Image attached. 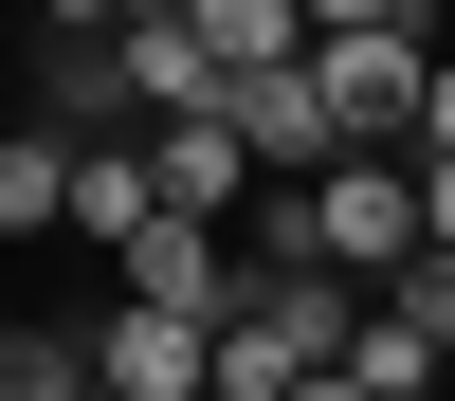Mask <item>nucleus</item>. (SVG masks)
Instances as JSON below:
<instances>
[{
	"label": "nucleus",
	"instance_id": "nucleus-5",
	"mask_svg": "<svg viewBox=\"0 0 455 401\" xmlns=\"http://www.w3.org/2000/svg\"><path fill=\"white\" fill-rule=\"evenodd\" d=\"M219 128L255 146V182H328V164H347V109H328V73H310V55L237 73V92H219Z\"/></svg>",
	"mask_w": 455,
	"mask_h": 401
},
{
	"label": "nucleus",
	"instance_id": "nucleus-7",
	"mask_svg": "<svg viewBox=\"0 0 455 401\" xmlns=\"http://www.w3.org/2000/svg\"><path fill=\"white\" fill-rule=\"evenodd\" d=\"M73 237H92L109 274L164 237V182H146V146H73Z\"/></svg>",
	"mask_w": 455,
	"mask_h": 401
},
{
	"label": "nucleus",
	"instance_id": "nucleus-13",
	"mask_svg": "<svg viewBox=\"0 0 455 401\" xmlns=\"http://www.w3.org/2000/svg\"><path fill=\"white\" fill-rule=\"evenodd\" d=\"M92 401H109V383H92Z\"/></svg>",
	"mask_w": 455,
	"mask_h": 401
},
{
	"label": "nucleus",
	"instance_id": "nucleus-11",
	"mask_svg": "<svg viewBox=\"0 0 455 401\" xmlns=\"http://www.w3.org/2000/svg\"><path fill=\"white\" fill-rule=\"evenodd\" d=\"M419 255H455V164H419Z\"/></svg>",
	"mask_w": 455,
	"mask_h": 401
},
{
	"label": "nucleus",
	"instance_id": "nucleus-3",
	"mask_svg": "<svg viewBox=\"0 0 455 401\" xmlns=\"http://www.w3.org/2000/svg\"><path fill=\"white\" fill-rule=\"evenodd\" d=\"M19 128H55V146H146V109H128V19H109V0H55Z\"/></svg>",
	"mask_w": 455,
	"mask_h": 401
},
{
	"label": "nucleus",
	"instance_id": "nucleus-8",
	"mask_svg": "<svg viewBox=\"0 0 455 401\" xmlns=\"http://www.w3.org/2000/svg\"><path fill=\"white\" fill-rule=\"evenodd\" d=\"M0 237H73V146L55 128H0Z\"/></svg>",
	"mask_w": 455,
	"mask_h": 401
},
{
	"label": "nucleus",
	"instance_id": "nucleus-10",
	"mask_svg": "<svg viewBox=\"0 0 455 401\" xmlns=\"http://www.w3.org/2000/svg\"><path fill=\"white\" fill-rule=\"evenodd\" d=\"M364 310H401V328H419V347L455 365V255H419V274H401V292H364Z\"/></svg>",
	"mask_w": 455,
	"mask_h": 401
},
{
	"label": "nucleus",
	"instance_id": "nucleus-1",
	"mask_svg": "<svg viewBox=\"0 0 455 401\" xmlns=\"http://www.w3.org/2000/svg\"><path fill=\"white\" fill-rule=\"evenodd\" d=\"M437 55H455V36L419 19V0H328V19H310V73H328V109H347V146H401V164H419Z\"/></svg>",
	"mask_w": 455,
	"mask_h": 401
},
{
	"label": "nucleus",
	"instance_id": "nucleus-9",
	"mask_svg": "<svg viewBox=\"0 0 455 401\" xmlns=\"http://www.w3.org/2000/svg\"><path fill=\"white\" fill-rule=\"evenodd\" d=\"M0 401H92V328H0Z\"/></svg>",
	"mask_w": 455,
	"mask_h": 401
},
{
	"label": "nucleus",
	"instance_id": "nucleus-4",
	"mask_svg": "<svg viewBox=\"0 0 455 401\" xmlns=\"http://www.w3.org/2000/svg\"><path fill=\"white\" fill-rule=\"evenodd\" d=\"M310 255L347 292H401L419 274V164H401V146H347V164L310 182Z\"/></svg>",
	"mask_w": 455,
	"mask_h": 401
},
{
	"label": "nucleus",
	"instance_id": "nucleus-2",
	"mask_svg": "<svg viewBox=\"0 0 455 401\" xmlns=\"http://www.w3.org/2000/svg\"><path fill=\"white\" fill-rule=\"evenodd\" d=\"M347 347H364V292L347 274H291V292H255V310L219 328V401H291V383H328Z\"/></svg>",
	"mask_w": 455,
	"mask_h": 401
},
{
	"label": "nucleus",
	"instance_id": "nucleus-6",
	"mask_svg": "<svg viewBox=\"0 0 455 401\" xmlns=\"http://www.w3.org/2000/svg\"><path fill=\"white\" fill-rule=\"evenodd\" d=\"M128 109H146V128H201V109H219V55H201L182 0H146V19H128Z\"/></svg>",
	"mask_w": 455,
	"mask_h": 401
},
{
	"label": "nucleus",
	"instance_id": "nucleus-12",
	"mask_svg": "<svg viewBox=\"0 0 455 401\" xmlns=\"http://www.w3.org/2000/svg\"><path fill=\"white\" fill-rule=\"evenodd\" d=\"M0 128H19V109H0Z\"/></svg>",
	"mask_w": 455,
	"mask_h": 401
}]
</instances>
